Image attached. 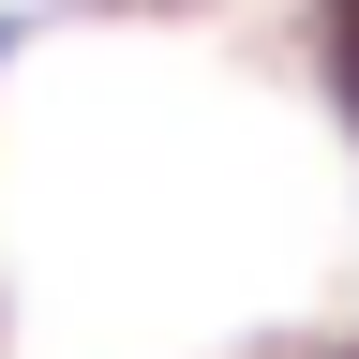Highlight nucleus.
Segmentation results:
<instances>
[{
    "instance_id": "nucleus-1",
    "label": "nucleus",
    "mask_w": 359,
    "mask_h": 359,
    "mask_svg": "<svg viewBox=\"0 0 359 359\" xmlns=\"http://www.w3.org/2000/svg\"><path fill=\"white\" fill-rule=\"evenodd\" d=\"M314 75H330V105L359 135V0H314Z\"/></svg>"
},
{
    "instance_id": "nucleus-2",
    "label": "nucleus",
    "mask_w": 359,
    "mask_h": 359,
    "mask_svg": "<svg viewBox=\"0 0 359 359\" xmlns=\"http://www.w3.org/2000/svg\"><path fill=\"white\" fill-rule=\"evenodd\" d=\"M45 30H60V0H0V75H15V60H30Z\"/></svg>"
},
{
    "instance_id": "nucleus-3",
    "label": "nucleus",
    "mask_w": 359,
    "mask_h": 359,
    "mask_svg": "<svg viewBox=\"0 0 359 359\" xmlns=\"http://www.w3.org/2000/svg\"><path fill=\"white\" fill-rule=\"evenodd\" d=\"M344 359H359V344H344Z\"/></svg>"
}]
</instances>
